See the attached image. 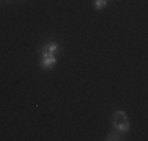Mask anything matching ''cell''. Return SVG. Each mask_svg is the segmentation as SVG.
<instances>
[{
  "label": "cell",
  "instance_id": "6da1fadb",
  "mask_svg": "<svg viewBox=\"0 0 148 141\" xmlns=\"http://www.w3.org/2000/svg\"><path fill=\"white\" fill-rule=\"evenodd\" d=\"M112 125H114V130H118L120 133H128L129 132V119L126 116V113L121 110L114 111V115H112Z\"/></svg>",
  "mask_w": 148,
  "mask_h": 141
},
{
  "label": "cell",
  "instance_id": "7a4b0ae2",
  "mask_svg": "<svg viewBox=\"0 0 148 141\" xmlns=\"http://www.w3.org/2000/svg\"><path fill=\"white\" fill-rule=\"evenodd\" d=\"M41 68L43 69H52L55 64H57V58H55V54H51L47 50H41Z\"/></svg>",
  "mask_w": 148,
  "mask_h": 141
},
{
  "label": "cell",
  "instance_id": "3957f363",
  "mask_svg": "<svg viewBox=\"0 0 148 141\" xmlns=\"http://www.w3.org/2000/svg\"><path fill=\"white\" fill-rule=\"evenodd\" d=\"M58 49H60V45L57 42H49V44H46L43 47V50H47V52H51V54H57Z\"/></svg>",
  "mask_w": 148,
  "mask_h": 141
},
{
  "label": "cell",
  "instance_id": "277c9868",
  "mask_svg": "<svg viewBox=\"0 0 148 141\" xmlns=\"http://www.w3.org/2000/svg\"><path fill=\"white\" fill-rule=\"evenodd\" d=\"M107 140H109V141H112V140H114V141H120V140H123V133H120L118 130L110 132V133L107 135Z\"/></svg>",
  "mask_w": 148,
  "mask_h": 141
},
{
  "label": "cell",
  "instance_id": "5b68a950",
  "mask_svg": "<svg viewBox=\"0 0 148 141\" xmlns=\"http://www.w3.org/2000/svg\"><path fill=\"white\" fill-rule=\"evenodd\" d=\"M107 6V0H95V8L96 9H104Z\"/></svg>",
  "mask_w": 148,
  "mask_h": 141
},
{
  "label": "cell",
  "instance_id": "8992f818",
  "mask_svg": "<svg viewBox=\"0 0 148 141\" xmlns=\"http://www.w3.org/2000/svg\"><path fill=\"white\" fill-rule=\"evenodd\" d=\"M107 2H109V0H107Z\"/></svg>",
  "mask_w": 148,
  "mask_h": 141
}]
</instances>
